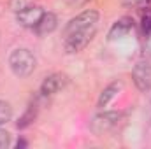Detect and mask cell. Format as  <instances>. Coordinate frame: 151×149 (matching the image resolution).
<instances>
[{
  "label": "cell",
  "instance_id": "8fae6325",
  "mask_svg": "<svg viewBox=\"0 0 151 149\" xmlns=\"http://www.w3.org/2000/svg\"><path fill=\"white\" fill-rule=\"evenodd\" d=\"M35 117H37V105L35 104H30L28 105V109L27 112L19 117V121L16 123V126L18 128H27V126H30L34 121H35Z\"/></svg>",
  "mask_w": 151,
  "mask_h": 149
},
{
  "label": "cell",
  "instance_id": "ba28073f",
  "mask_svg": "<svg viewBox=\"0 0 151 149\" xmlns=\"http://www.w3.org/2000/svg\"><path fill=\"white\" fill-rule=\"evenodd\" d=\"M132 30H134V19L132 18H121V19H118L114 23L113 28L109 30V40L127 37Z\"/></svg>",
  "mask_w": 151,
  "mask_h": 149
},
{
  "label": "cell",
  "instance_id": "30bf717a",
  "mask_svg": "<svg viewBox=\"0 0 151 149\" xmlns=\"http://www.w3.org/2000/svg\"><path fill=\"white\" fill-rule=\"evenodd\" d=\"M121 90H123V82H121V81H114V82H111L107 88H104V91H102L100 97H99V107H100V109L107 107L109 102L113 100Z\"/></svg>",
  "mask_w": 151,
  "mask_h": 149
},
{
  "label": "cell",
  "instance_id": "9a60e30c",
  "mask_svg": "<svg viewBox=\"0 0 151 149\" xmlns=\"http://www.w3.org/2000/svg\"><path fill=\"white\" fill-rule=\"evenodd\" d=\"M9 144H11V135H9V132L0 130V149L9 148Z\"/></svg>",
  "mask_w": 151,
  "mask_h": 149
},
{
  "label": "cell",
  "instance_id": "ac0fdd59",
  "mask_svg": "<svg viewBox=\"0 0 151 149\" xmlns=\"http://www.w3.org/2000/svg\"><path fill=\"white\" fill-rule=\"evenodd\" d=\"M70 5H83L84 2H88V0H67Z\"/></svg>",
  "mask_w": 151,
  "mask_h": 149
},
{
  "label": "cell",
  "instance_id": "8992f818",
  "mask_svg": "<svg viewBox=\"0 0 151 149\" xmlns=\"http://www.w3.org/2000/svg\"><path fill=\"white\" fill-rule=\"evenodd\" d=\"M69 82V77L62 72H56V74L47 75L42 84H40V93L44 97H51V95H56L58 91H62Z\"/></svg>",
  "mask_w": 151,
  "mask_h": 149
},
{
  "label": "cell",
  "instance_id": "e0dca14e",
  "mask_svg": "<svg viewBox=\"0 0 151 149\" xmlns=\"http://www.w3.org/2000/svg\"><path fill=\"white\" fill-rule=\"evenodd\" d=\"M146 0H123V4L127 5V7H137V5H141V4H144Z\"/></svg>",
  "mask_w": 151,
  "mask_h": 149
},
{
  "label": "cell",
  "instance_id": "277c9868",
  "mask_svg": "<svg viewBox=\"0 0 151 149\" xmlns=\"http://www.w3.org/2000/svg\"><path fill=\"white\" fill-rule=\"evenodd\" d=\"M119 112H100V114H97L93 119H91V125H90V128H91V132L95 133V135H104V133H107V132H111L114 126L118 125V121H119Z\"/></svg>",
  "mask_w": 151,
  "mask_h": 149
},
{
  "label": "cell",
  "instance_id": "52a82bcc",
  "mask_svg": "<svg viewBox=\"0 0 151 149\" xmlns=\"http://www.w3.org/2000/svg\"><path fill=\"white\" fill-rule=\"evenodd\" d=\"M44 11L39 5H27L25 9H21L19 12H16V21L25 27V28H35L39 19L42 18Z\"/></svg>",
  "mask_w": 151,
  "mask_h": 149
},
{
  "label": "cell",
  "instance_id": "2e32d148",
  "mask_svg": "<svg viewBox=\"0 0 151 149\" xmlns=\"http://www.w3.org/2000/svg\"><path fill=\"white\" fill-rule=\"evenodd\" d=\"M144 56L151 58V34L146 35V42H144Z\"/></svg>",
  "mask_w": 151,
  "mask_h": 149
},
{
  "label": "cell",
  "instance_id": "3957f363",
  "mask_svg": "<svg viewBox=\"0 0 151 149\" xmlns=\"http://www.w3.org/2000/svg\"><path fill=\"white\" fill-rule=\"evenodd\" d=\"M99 23V12L95 9H88V11H83L79 16L72 18L65 30H63V35L67 34H72V32H77V30H84V28H90V27H97Z\"/></svg>",
  "mask_w": 151,
  "mask_h": 149
},
{
  "label": "cell",
  "instance_id": "d6986e66",
  "mask_svg": "<svg viewBox=\"0 0 151 149\" xmlns=\"http://www.w3.org/2000/svg\"><path fill=\"white\" fill-rule=\"evenodd\" d=\"M25 146H27V142H25V140H18V149H19V148H25Z\"/></svg>",
  "mask_w": 151,
  "mask_h": 149
},
{
  "label": "cell",
  "instance_id": "5b68a950",
  "mask_svg": "<svg viewBox=\"0 0 151 149\" xmlns=\"http://www.w3.org/2000/svg\"><path fill=\"white\" fill-rule=\"evenodd\" d=\"M134 84L137 86L139 91H150L151 90V63L148 62H139L135 63L132 70Z\"/></svg>",
  "mask_w": 151,
  "mask_h": 149
},
{
  "label": "cell",
  "instance_id": "9c48e42d",
  "mask_svg": "<svg viewBox=\"0 0 151 149\" xmlns=\"http://www.w3.org/2000/svg\"><path fill=\"white\" fill-rule=\"evenodd\" d=\"M56 25H58L56 16L53 12H44L42 18L39 19L37 27H35V32H37V35H47V34L56 30Z\"/></svg>",
  "mask_w": 151,
  "mask_h": 149
},
{
  "label": "cell",
  "instance_id": "7a4b0ae2",
  "mask_svg": "<svg viewBox=\"0 0 151 149\" xmlns=\"http://www.w3.org/2000/svg\"><path fill=\"white\" fill-rule=\"evenodd\" d=\"M95 32H97V27H90V28L77 30V32H72V34L63 35L65 51H67V53H79V51H83V49L91 42Z\"/></svg>",
  "mask_w": 151,
  "mask_h": 149
},
{
  "label": "cell",
  "instance_id": "7c38bea8",
  "mask_svg": "<svg viewBox=\"0 0 151 149\" xmlns=\"http://www.w3.org/2000/svg\"><path fill=\"white\" fill-rule=\"evenodd\" d=\"M12 117V107L9 102L0 100V125H5L7 121H11Z\"/></svg>",
  "mask_w": 151,
  "mask_h": 149
},
{
  "label": "cell",
  "instance_id": "6da1fadb",
  "mask_svg": "<svg viewBox=\"0 0 151 149\" xmlns=\"http://www.w3.org/2000/svg\"><path fill=\"white\" fill-rule=\"evenodd\" d=\"M9 67L16 77H28L35 69V56L30 49H14L9 56Z\"/></svg>",
  "mask_w": 151,
  "mask_h": 149
},
{
  "label": "cell",
  "instance_id": "5bb4252c",
  "mask_svg": "<svg viewBox=\"0 0 151 149\" xmlns=\"http://www.w3.org/2000/svg\"><path fill=\"white\" fill-rule=\"evenodd\" d=\"M30 0H9V7L14 11V12H19L21 9H25L28 5Z\"/></svg>",
  "mask_w": 151,
  "mask_h": 149
},
{
  "label": "cell",
  "instance_id": "4fadbf2b",
  "mask_svg": "<svg viewBox=\"0 0 151 149\" xmlns=\"http://www.w3.org/2000/svg\"><path fill=\"white\" fill-rule=\"evenodd\" d=\"M142 32H144V35L151 34V11H146L142 14Z\"/></svg>",
  "mask_w": 151,
  "mask_h": 149
}]
</instances>
